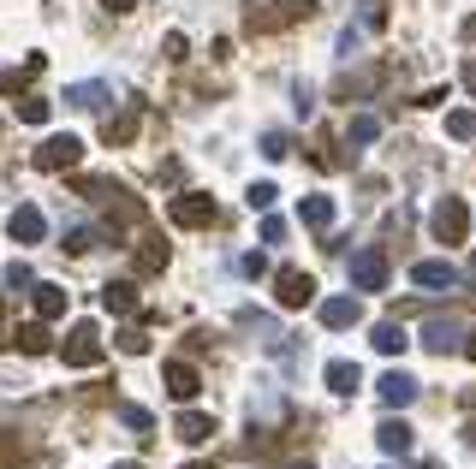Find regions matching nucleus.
<instances>
[{"mask_svg": "<svg viewBox=\"0 0 476 469\" xmlns=\"http://www.w3.org/2000/svg\"><path fill=\"white\" fill-rule=\"evenodd\" d=\"M310 13H316L310 0H275V13H257V6H250L245 24H250V30H280V24H292V18H310Z\"/></svg>", "mask_w": 476, "mask_h": 469, "instance_id": "nucleus-7", "label": "nucleus"}, {"mask_svg": "<svg viewBox=\"0 0 476 469\" xmlns=\"http://www.w3.org/2000/svg\"><path fill=\"white\" fill-rule=\"evenodd\" d=\"M114 469H144V464H114Z\"/></svg>", "mask_w": 476, "mask_h": 469, "instance_id": "nucleus-38", "label": "nucleus"}, {"mask_svg": "<svg viewBox=\"0 0 476 469\" xmlns=\"http://www.w3.org/2000/svg\"><path fill=\"white\" fill-rule=\"evenodd\" d=\"M303 226L328 232V226H333V202H328V197H303Z\"/></svg>", "mask_w": 476, "mask_h": 469, "instance_id": "nucleus-23", "label": "nucleus"}, {"mask_svg": "<svg viewBox=\"0 0 476 469\" xmlns=\"http://www.w3.org/2000/svg\"><path fill=\"white\" fill-rule=\"evenodd\" d=\"M447 137H459V143H471V137H476V114H471V107L447 114Z\"/></svg>", "mask_w": 476, "mask_h": 469, "instance_id": "nucleus-27", "label": "nucleus"}, {"mask_svg": "<svg viewBox=\"0 0 476 469\" xmlns=\"http://www.w3.org/2000/svg\"><path fill=\"white\" fill-rule=\"evenodd\" d=\"M423 345H429V351H453V345H459V327H453V321H429Z\"/></svg>", "mask_w": 476, "mask_h": 469, "instance_id": "nucleus-25", "label": "nucleus"}, {"mask_svg": "<svg viewBox=\"0 0 476 469\" xmlns=\"http://www.w3.org/2000/svg\"><path fill=\"white\" fill-rule=\"evenodd\" d=\"M89 244H96V232H84V226L66 232V250H89Z\"/></svg>", "mask_w": 476, "mask_h": 469, "instance_id": "nucleus-35", "label": "nucleus"}, {"mask_svg": "<svg viewBox=\"0 0 476 469\" xmlns=\"http://www.w3.org/2000/svg\"><path fill=\"white\" fill-rule=\"evenodd\" d=\"M173 226H185V232H202V226H215V197H202V190H185V197H173Z\"/></svg>", "mask_w": 476, "mask_h": 469, "instance_id": "nucleus-2", "label": "nucleus"}, {"mask_svg": "<svg viewBox=\"0 0 476 469\" xmlns=\"http://www.w3.org/2000/svg\"><path fill=\"white\" fill-rule=\"evenodd\" d=\"M18 119H24V125H42V119H48V101L42 96H24V101H18Z\"/></svg>", "mask_w": 476, "mask_h": 469, "instance_id": "nucleus-29", "label": "nucleus"}, {"mask_svg": "<svg viewBox=\"0 0 476 469\" xmlns=\"http://www.w3.org/2000/svg\"><path fill=\"white\" fill-rule=\"evenodd\" d=\"M185 469H215V464H185Z\"/></svg>", "mask_w": 476, "mask_h": 469, "instance_id": "nucleus-39", "label": "nucleus"}, {"mask_svg": "<svg viewBox=\"0 0 476 469\" xmlns=\"http://www.w3.org/2000/svg\"><path fill=\"white\" fill-rule=\"evenodd\" d=\"M351 285H358V291H381V285H387V256H381V250H358V256H351Z\"/></svg>", "mask_w": 476, "mask_h": 469, "instance_id": "nucleus-6", "label": "nucleus"}, {"mask_svg": "<svg viewBox=\"0 0 476 469\" xmlns=\"http://www.w3.org/2000/svg\"><path fill=\"white\" fill-rule=\"evenodd\" d=\"M405 345H411V333H405L399 321H381V327H376V351H381V356H399Z\"/></svg>", "mask_w": 476, "mask_h": 469, "instance_id": "nucleus-20", "label": "nucleus"}, {"mask_svg": "<svg viewBox=\"0 0 476 469\" xmlns=\"http://www.w3.org/2000/svg\"><path fill=\"white\" fill-rule=\"evenodd\" d=\"M286 238V220H275V214H268V220H262V244H280Z\"/></svg>", "mask_w": 476, "mask_h": 469, "instance_id": "nucleus-33", "label": "nucleus"}, {"mask_svg": "<svg viewBox=\"0 0 476 469\" xmlns=\"http://www.w3.org/2000/svg\"><path fill=\"white\" fill-rule=\"evenodd\" d=\"M292 469H316V464H292Z\"/></svg>", "mask_w": 476, "mask_h": 469, "instance_id": "nucleus-40", "label": "nucleus"}, {"mask_svg": "<svg viewBox=\"0 0 476 469\" xmlns=\"http://www.w3.org/2000/svg\"><path fill=\"white\" fill-rule=\"evenodd\" d=\"M173 434H179L185 446H202L209 434H215V416H202V410H185V416L173 422Z\"/></svg>", "mask_w": 476, "mask_h": 469, "instance_id": "nucleus-14", "label": "nucleus"}, {"mask_svg": "<svg viewBox=\"0 0 476 469\" xmlns=\"http://www.w3.org/2000/svg\"><path fill=\"white\" fill-rule=\"evenodd\" d=\"M60 356H66L72 369H96V363H101V333H96V321H78V327L66 333V345H60Z\"/></svg>", "mask_w": 476, "mask_h": 469, "instance_id": "nucleus-1", "label": "nucleus"}, {"mask_svg": "<svg viewBox=\"0 0 476 469\" xmlns=\"http://www.w3.org/2000/svg\"><path fill=\"white\" fill-rule=\"evenodd\" d=\"M101 309H107V315H131V309H137V285H131V280H107V285H101Z\"/></svg>", "mask_w": 476, "mask_h": 469, "instance_id": "nucleus-13", "label": "nucleus"}, {"mask_svg": "<svg viewBox=\"0 0 476 469\" xmlns=\"http://www.w3.org/2000/svg\"><path fill=\"white\" fill-rule=\"evenodd\" d=\"M464 356H471V363H476V327H471V339H464Z\"/></svg>", "mask_w": 476, "mask_h": 469, "instance_id": "nucleus-37", "label": "nucleus"}, {"mask_svg": "<svg viewBox=\"0 0 476 469\" xmlns=\"http://www.w3.org/2000/svg\"><path fill=\"white\" fill-rule=\"evenodd\" d=\"M36 315H42V321H60V315H66V291H60V285H36Z\"/></svg>", "mask_w": 476, "mask_h": 469, "instance_id": "nucleus-21", "label": "nucleus"}, {"mask_svg": "<svg viewBox=\"0 0 476 469\" xmlns=\"http://www.w3.org/2000/svg\"><path fill=\"white\" fill-rule=\"evenodd\" d=\"M161 374H167V392H173L179 404H191V399H197V392H202V374L191 369V363H167V369H161Z\"/></svg>", "mask_w": 476, "mask_h": 469, "instance_id": "nucleus-10", "label": "nucleus"}, {"mask_svg": "<svg viewBox=\"0 0 476 469\" xmlns=\"http://www.w3.org/2000/svg\"><path fill=\"white\" fill-rule=\"evenodd\" d=\"M262 155H268V161H280V155H292V143L280 137V131H268V137H262Z\"/></svg>", "mask_w": 476, "mask_h": 469, "instance_id": "nucleus-32", "label": "nucleus"}, {"mask_svg": "<svg viewBox=\"0 0 476 469\" xmlns=\"http://www.w3.org/2000/svg\"><path fill=\"white\" fill-rule=\"evenodd\" d=\"M114 345H119L126 356H144V351H149V333H144V327H119V333H114Z\"/></svg>", "mask_w": 476, "mask_h": 469, "instance_id": "nucleus-26", "label": "nucleus"}, {"mask_svg": "<svg viewBox=\"0 0 476 469\" xmlns=\"http://www.w3.org/2000/svg\"><path fill=\"white\" fill-rule=\"evenodd\" d=\"M316 315H322V327L340 333V327H358L363 321V303L358 298H328V303H316Z\"/></svg>", "mask_w": 476, "mask_h": 469, "instance_id": "nucleus-8", "label": "nucleus"}, {"mask_svg": "<svg viewBox=\"0 0 476 469\" xmlns=\"http://www.w3.org/2000/svg\"><path fill=\"white\" fill-rule=\"evenodd\" d=\"M137 125H144V114L126 107V114H114L107 125H101V137H107V143H131V137H137Z\"/></svg>", "mask_w": 476, "mask_h": 469, "instance_id": "nucleus-17", "label": "nucleus"}, {"mask_svg": "<svg viewBox=\"0 0 476 469\" xmlns=\"http://www.w3.org/2000/svg\"><path fill=\"white\" fill-rule=\"evenodd\" d=\"M411 280H417L423 291H453V285H459V268H453V262H417Z\"/></svg>", "mask_w": 476, "mask_h": 469, "instance_id": "nucleus-9", "label": "nucleus"}, {"mask_svg": "<svg viewBox=\"0 0 476 469\" xmlns=\"http://www.w3.org/2000/svg\"><path fill=\"white\" fill-rule=\"evenodd\" d=\"M6 226H13V238L18 244H42V232H48V220H42V208H13V220H6Z\"/></svg>", "mask_w": 476, "mask_h": 469, "instance_id": "nucleus-12", "label": "nucleus"}, {"mask_svg": "<svg viewBox=\"0 0 476 469\" xmlns=\"http://www.w3.org/2000/svg\"><path fill=\"white\" fill-rule=\"evenodd\" d=\"M0 464H24V440H13L6 428H0Z\"/></svg>", "mask_w": 476, "mask_h": 469, "instance_id": "nucleus-30", "label": "nucleus"}, {"mask_svg": "<svg viewBox=\"0 0 476 469\" xmlns=\"http://www.w3.org/2000/svg\"><path fill=\"white\" fill-rule=\"evenodd\" d=\"M275 298H280V309H303V303H316V280L303 268H280L275 273Z\"/></svg>", "mask_w": 476, "mask_h": 469, "instance_id": "nucleus-5", "label": "nucleus"}, {"mask_svg": "<svg viewBox=\"0 0 476 469\" xmlns=\"http://www.w3.org/2000/svg\"><path fill=\"white\" fill-rule=\"evenodd\" d=\"M101 6H107V13H131V6H137V0H101Z\"/></svg>", "mask_w": 476, "mask_h": 469, "instance_id": "nucleus-36", "label": "nucleus"}, {"mask_svg": "<svg viewBox=\"0 0 476 469\" xmlns=\"http://www.w3.org/2000/svg\"><path fill=\"white\" fill-rule=\"evenodd\" d=\"M119 422H126L131 434H144V440H149V434H155V416H149L144 404H119Z\"/></svg>", "mask_w": 476, "mask_h": 469, "instance_id": "nucleus-24", "label": "nucleus"}, {"mask_svg": "<svg viewBox=\"0 0 476 469\" xmlns=\"http://www.w3.org/2000/svg\"><path fill=\"white\" fill-rule=\"evenodd\" d=\"M429 232H434L441 244H464V232H471V208H464L459 197H447L441 208L429 214Z\"/></svg>", "mask_w": 476, "mask_h": 469, "instance_id": "nucleus-4", "label": "nucleus"}, {"mask_svg": "<svg viewBox=\"0 0 476 469\" xmlns=\"http://www.w3.org/2000/svg\"><path fill=\"white\" fill-rule=\"evenodd\" d=\"M411 399H417V381H411L405 369H387V374H381V404H393V410H405Z\"/></svg>", "mask_w": 476, "mask_h": 469, "instance_id": "nucleus-11", "label": "nucleus"}, {"mask_svg": "<svg viewBox=\"0 0 476 469\" xmlns=\"http://www.w3.org/2000/svg\"><path fill=\"white\" fill-rule=\"evenodd\" d=\"M376 446H381V452H393V457H405V452H411V428H405L399 416H387V422L376 428Z\"/></svg>", "mask_w": 476, "mask_h": 469, "instance_id": "nucleus-15", "label": "nucleus"}, {"mask_svg": "<svg viewBox=\"0 0 476 469\" xmlns=\"http://www.w3.org/2000/svg\"><path fill=\"white\" fill-rule=\"evenodd\" d=\"M275 197H280L275 185H250V197H245V202H250V208H262V214H268V208H275Z\"/></svg>", "mask_w": 476, "mask_h": 469, "instance_id": "nucleus-31", "label": "nucleus"}, {"mask_svg": "<svg viewBox=\"0 0 476 469\" xmlns=\"http://www.w3.org/2000/svg\"><path fill=\"white\" fill-rule=\"evenodd\" d=\"M161 268H167V244L144 238V244H137V273H161Z\"/></svg>", "mask_w": 476, "mask_h": 469, "instance_id": "nucleus-22", "label": "nucleus"}, {"mask_svg": "<svg viewBox=\"0 0 476 469\" xmlns=\"http://www.w3.org/2000/svg\"><path fill=\"white\" fill-rule=\"evenodd\" d=\"M78 161H84V143L66 131V137H42V149H36V167L42 172H72Z\"/></svg>", "mask_w": 476, "mask_h": 469, "instance_id": "nucleus-3", "label": "nucleus"}, {"mask_svg": "<svg viewBox=\"0 0 476 469\" xmlns=\"http://www.w3.org/2000/svg\"><path fill=\"white\" fill-rule=\"evenodd\" d=\"M381 137V119L376 114H358V119H351V143H376Z\"/></svg>", "mask_w": 476, "mask_h": 469, "instance_id": "nucleus-28", "label": "nucleus"}, {"mask_svg": "<svg viewBox=\"0 0 476 469\" xmlns=\"http://www.w3.org/2000/svg\"><path fill=\"white\" fill-rule=\"evenodd\" d=\"M328 386H333V392H346V399H351V392H358V386H363V369H358V363H328Z\"/></svg>", "mask_w": 476, "mask_h": 469, "instance_id": "nucleus-19", "label": "nucleus"}, {"mask_svg": "<svg viewBox=\"0 0 476 469\" xmlns=\"http://www.w3.org/2000/svg\"><path fill=\"white\" fill-rule=\"evenodd\" d=\"M13 345H18L24 356H48V351H54V339H48V327H42V321H24V327L13 333Z\"/></svg>", "mask_w": 476, "mask_h": 469, "instance_id": "nucleus-16", "label": "nucleus"}, {"mask_svg": "<svg viewBox=\"0 0 476 469\" xmlns=\"http://www.w3.org/2000/svg\"><path fill=\"white\" fill-rule=\"evenodd\" d=\"M66 101L84 107V114H96L101 101H114V89H107V84H72V89H66Z\"/></svg>", "mask_w": 476, "mask_h": 469, "instance_id": "nucleus-18", "label": "nucleus"}, {"mask_svg": "<svg viewBox=\"0 0 476 469\" xmlns=\"http://www.w3.org/2000/svg\"><path fill=\"white\" fill-rule=\"evenodd\" d=\"M161 54H167V60H185V36H179V30H173V36L161 42Z\"/></svg>", "mask_w": 476, "mask_h": 469, "instance_id": "nucleus-34", "label": "nucleus"}]
</instances>
